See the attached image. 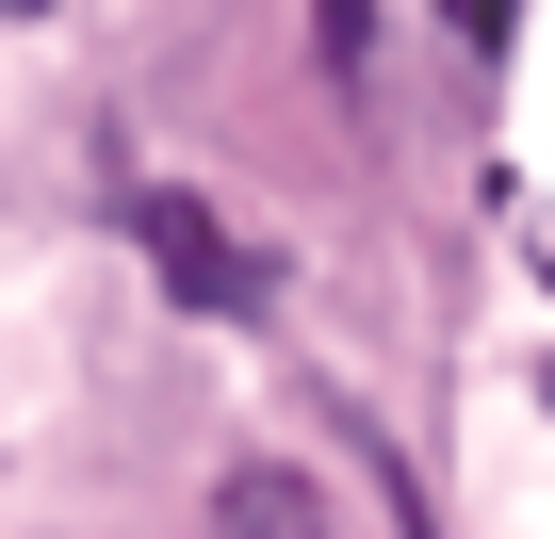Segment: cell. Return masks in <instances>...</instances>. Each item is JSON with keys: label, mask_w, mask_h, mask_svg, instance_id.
<instances>
[{"label": "cell", "mask_w": 555, "mask_h": 539, "mask_svg": "<svg viewBox=\"0 0 555 539\" xmlns=\"http://www.w3.org/2000/svg\"><path fill=\"white\" fill-rule=\"evenodd\" d=\"M131 245L164 261V295H180V311H212V328H229V311H261V261L229 245V213H212V196H180V180H131Z\"/></svg>", "instance_id": "obj_1"}, {"label": "cell", "mask_w": 555, "mask_h": 539, "mask_svg": "<svg viewBox=\"0 0 555 539\" xmlns=\"http://www.w3.org/2000/svg\"><path fill=\"white\" fill-rule=\"evenodd\" d=\"M212 523H229V539H327V506H311V474H278V458H245V474L212 490Z\"/></svg>", "instance_id": "obj_2"}, {"label": "cell", "mask_w": 555, "mask_h": 539, "mask_svg": "<svg viewBox=\"0 0 555 539\" xmlns=\"http://www.w3.org/2000/svg\"><path fill=\"white\" fill-rule=\"evenodd\" d=\"M506 17H522V0H441V34H457V50H506Z\"/></svg>", "instance_id": "obj_3"}, {"label": "cell", "mask_w": 555, "mask_h": 539, "mask_svg": "<svg viewBox=\"0 0 555 539\" xmlns=\"http://www.w3.org/2000/svg\"><path fill=\"white\" fill-rule=\"evenodd\" d=\"M311 34H327V82H360V0H327Z\"/></svg>", "instance_id": "obj_4"}, {"label": "cell", "mask_w": 555, "mask_h": 539, "mask_svg": "<svg viewBox=\"0 0 555 539\" xmlns=\"http://www.w3.org/2000/svg\"><path fill=\"white\" fill-rule=\"evenodd\" d=\"M0 17H66V0H0Z\"/></svg>", "instance_id": "obj_5"}]
</instances>
